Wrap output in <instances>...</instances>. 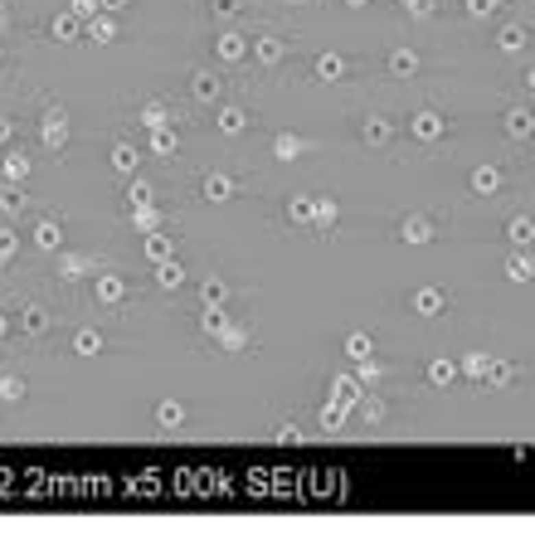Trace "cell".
<instances>
[{"mask_svg":"<svg viewBox=\"0 0 535 535\" xmlns=\"http://www.w3.org/2000/svg\"><path fill=\"white\" fill-rule=\"evenodd\" d=\"M467 10H472V15H492L497 0H467Z\"/></svg>","mask_w":535,"mask_h":535,"instance_id":"cell-16","label":"cell"},{"mask_svg":"<svg viewBox=\"0 0 535 535\" xmlns=\"http://www.w3.org/2000/svg\"><path fill=\"white\" fill-rule=\"evenodd\" d=\"M346 350H350L355 360H365V355H370V336H360V331H355V336H346Z\"/></svg>","mask_w":535,"mask_h":535,"instance_id":"cell-14","label":"cell"},{"mask_svg":"<svg viewBox=\"0 0 535 535\" xmlns=\"http://www.w3.org/2000/svg\"><path fill=\"white\" fill-rule=\"evenodd\" d=\"M506 127H511V132H516V136H525V132H530V127H535V112H525V107H516V112H511V117H506Z\"/></svg>","mask_w":535,"mask_h":535,"instance_id":"cell-7","label":"cell"},{"mask_svg":"<svg viewBox=\"0 0 535 535\" xmlns=\"http://www.w3.org/2000/svg\"><path fill=\"white\" fill-rule=\"evenodd\" d=\"M525 83H530V93H535V69H530V73H525Z\"/></svg>","mask_w":535,"mask_h":535,"instance_id":"cell-19","label":"cell"},{"mask_svg":"<svg viewBox=\"0 0 535 535\" xmlns=\"http://www.w3.org/2000/svg\"><path fill=\"white\" fill-rule=\"evenodd\" d=\"M497 185H501V171L497 166H477L472 171V190L477 195H497Z\"/></svg>","mask_w":535,"mask_h":535,"instance_id":"cell-1","label":"cell"},{"mask_svg":"<svg viewBox=\"0 0 535 535\" xmlns=\"http://www.w3.org/2000/svg\"><path fill=\"white\" fill-rule=\"evenodd\" d=\"M506 234H511V243H530V239H535V224H530V219H511Z\"/></svg>","mask_w":535,"mask_h":535,"instance_id":"cell-8","label":"cell"},{"mask_svg":"<svg viewBox=\"0 0 535 535\" xmlns=\"http://www.w3.org/2000/svg\"><path fill=\"white\" fill-rule=\"evenodd\" d=\"M404 239L409 243H428V239H433V224H428L423 214H414V219H404Z\"/></svg>","mask_w":535,"mask_h":535,"instance_id":"cell-3","label":"cell"},{"mask_svg":"<svg viewBox=\"0 0 535 535\" xmlns=\"http://www.w3.org/2000/svg\"><path fill=\"white\" fill-rule=\"evenodd\" d=\"M350 5H365V0H350Z\"/></svg>","mask_w":535,"mask_h":535,"instance_id":"cell-20","label":"cell"},{"mask_svg":"<svg viewBox=\"0 0 535 535\" xmlns=\"http://www.w3.org/2000/svg\"><path fill=\"white\" fill-rule=\"evenodd\" d=\"M506 273H511V283H530V278H535V268H530L525 258H511V263H506Z\"/></svg>","mask_w":535,"mask_h":535,"instance_id":"cell-9","label":"cell"},{"mask_svg":"<svg viewBox=\"0 0 535 535\" xmlns=\"http://www.w3.org/2000/svg\"><path fill=\"white\" fill-rule=\"evenodd\" d=\"M336 399H341V404L360 399V385H350V380H336Z\"/></svg>","mask_w":535,"mask_h":535,"instance_id":"cell-15","label":"cell"},{"mask_svg":"<svg viewBox=\"0 0 535 535\" xmlns=\"http://www.w3.org/2000/svg\"><path fill=\"white\" fill-rule=\"evenodd\" d=\"M414 307H418L423 316H438V311H443V292H438V287H423V292L414 297Z\"/></svg>","mask_w":535,"mask_h":535,"instance_id":"cell-4","label":"cell"},{"mask_svg":"<svg viewBox=\"0 0 535 535\" xmlns=\"http://www.w3.org/2000/svg\"><path fill=\"white\" fill-rule=\"evenodd\" d=\"M385 136H390V122L385 117H370L365 122V141H385Z\"/></svg>","mask_w":535,"mask_h":535,"instance_id":"cell-12","label":"cell"},{"mask_svg":"<svg viewBox=\"0 0 535 535\" xmlns=\"http://www.w3.org/2000/svg\"><path fill=\"white\" fill-rule=\"evenodd\" d=\"M428 10H433V0H409V15H418V20H423Z\"/></svg>","mask_w":535,"mask_h":535,"instance_id":"cell-17","label":"cell"},{"mask_svg":"<svg viewBox=\"0 0 535 535\" xmlns=\"http://www.w3.org/2000/svg\"><path fill=\"white\" fill-rule=\"evenodd\" d=\"M453 374H457L453 360H433V365H428V380H433V385H453Z\"/></svg>","mask_w":535,"mask_h":535,"instance_id":"cell-6","label":"cell"},{"mask_svg":"<svg viewBox=\"0 0 535 535\" xmlns=\"http://www.w3.org/2000/svg\"><path fill=\"white\" fill-rule=\"evenodd\" d=\"M390 69H394V73H414V69H418V54H414V49H394V54H390Z\"/></svg>","mask_w":535,"mask_h":535,"instance_id":"cell-5","label":"cell"},{"mask_svg":"<svg viewBox=\"0 0 535 535\" xmlns=\"http://www.w3.org/2000/svg\"><path fill=\"white\" fill-rule=\"evenodd\" d=\"M316 73H321V78H336V73H341V59H336V54H321V59H316Z\"/></svg>","mask_w":535,"mask_h":535,"instance_id":"cell-13","label":"cell"},{"mask_svg":"<svg viewBox=\"0 0 535 535\" xmlns=\"http://www.w3.org/2000/svg\"><path fill=\"white\" fill-rule=\"evenodd\" d=\"M487 365H492L487 355H467V360H462V370L472 374V380H487Z\"/></svg>","mask_w":535,"mask_h":535,"instance_id":"cell-10","label":"cell"},{"mask_svg":"<svg viewBox=\"0 0 535 535\" xmlns=\"http://www.w3.org/2000/svg\"><path fill=\"white\" fill-rule=\"evenodd\" d=\"M414 136H423V141L443 136V117H433V112H418V117H414Z\"/></svg>","mask_w":535,"mask_h":535,"instance_id":"cell-2","label":"cell"},{"mask_svg":"<svg viewBox=\"0 0 535 535\" xmlns=\"http://www.w3.org/2000/svg\"><path fill=\"white\" fill-rule=\"evenodd\" d=\"M292 209H297V219H311V214H316V204H311V200H297Z\"/></svg>","mask_w":535,"mask_h":535,"instance_id":"cell-18","label":"cell"},{"mask_svg":"<svg viewBox=\"0 0 535 535\" xmlns=\"http://www.w3.org/2000/svg\"><path fill=\"white\" fill-rule=\"evenodd\" d=\"M497 5H501V0H497Z\"/></svg>","mask_w":535,"mask_h":535,"instance_id":"cell-21","label":"cell"},{"mask_svg":"<svg viewBox=\"0 0 535 535\" xmlns=\"http://www.w3.org/2000/svg\"><path fill=\"white\" fill-rule=\"evenodd\" d=\"M497 44H501V49H506V54H516V49H521V44H525V34H521V29H516V25H511V29H501V34H497Z\"/></svg>","mask_w":535,"mask_h":535,"instance_id":"cell-11","label":"cell"}]
</instances>
